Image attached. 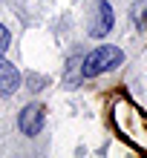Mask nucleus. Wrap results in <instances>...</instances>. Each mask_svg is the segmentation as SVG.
<instances>
[{
	"label": "nucleus",
	"mask_w": 147,
	"mask_h": 158,
	"mask_svg": "<svg viewBox=\"0 0 147 158\" xmlns=\"http://www.w3.org/2000/svg\"><path fill=\"white\" fill-rule=\"evenodd\" d=\"M124 60V52L118 49V46H98L93 49L89 55H84V60H81V75L84 78H98L104 75V72L121 66Z\"/></svg>",
	"instance_id": "obj_1"
},
{
	"label": "nucleus",
	"mask_w": 147,
	"mask_h": 158,
	"mask_svg": "<svg viewBox=\"0 0 147 158\" xmlns=\"http://www.w3.org/2000/svg\"><path fill=\"white\" fill-rule=\"evenodd\" d=\"M43 109L41 104H29V106H23L20 109V115H17V127H20V132L23 135H29V138H35V135H41V129H43Z\"/></svg>",
	"instance_id": "obj_2"
},
{
	"label": "nucleus",
	"mask_w": 147,
	"mask_h": 158,
	"mask_svg": "<svg viewBox=\"0 0 147 158\" xmlns=\"http://www.w3.org/2000/svg\"><path fill=\"white\" fill-rule=\"evenodd\" d=\"M113 20H115L113 6H110L107 0H98L95 3V17H93V23H89V35H93V38H104V35L113 29Z\"/></svg>",
	"instance_id": "obj_3"
},
{
	"label": "nucleus",
	"mask_w": 147,
	"mask_h": 158,
	"mask_svg": "<svg viewBox=\"0 0 147 158\" xmlns=\"http://www.w3.org/2000/svg\"><path fill=\"white\" fill-rule=\"evenodd\" d=\"M17 86H20V72H17L9 60H3V55H0V98L15 95Z\"/></svg>",
	"instance_id": "obj_4"
},
{
	"label": "nucleus",
	"mask_w": 147,
	"mask_h": 158,
	"mask_svg": "<svg viewBox=\"0 0 147 158\" xmlns=\"http://www.w3.org/2000/svg\"><path fill=\"white\" fill-rule=\"evenodd\" d=\"M9 49V29L6 26H0V55Z\"/></svg>",
	"instance_id": "obj_5"
}]
</instances>
